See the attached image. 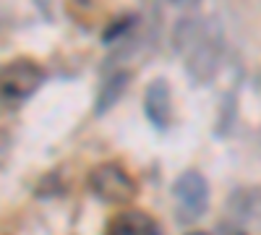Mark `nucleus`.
Instances as JSON below:
<instances>
[{"label": "nucleus", "mask_w": 261, "mask_h": 235, "mask_svg": "<svg viewBox=\"0 0 261 235\" xmlns=\"http://www.w3.org/2000/svg\"><path fill=\"white\" fill-rule=\"evenodd\" d=\"M45 84V71L29 58H13L0 66V108L16 110Z\"/></svg>", "instance_id": "obj_1"}, {"label": "nucleus", "mask_w": 261, "mask_h": 235, "mask_svg": "<svg viewBox=\"0 0 261 235\" xmlns=\"http://www.w3.org/2000/svg\"><path fill=\"white\" fill-rule=\"evenodd\" d=\"M89 191L105 204L128 206L136 199L139 186L134 175L125 173L118 162H102L89 173Z\"/></svg>", "instance_id": "obj_2"}, {"label": "nucleus", "mask_w": 261, "mask_h": 235, "mask_svg": "<svg viewBox=\"0 0 261 235\" xmlns=\"http://www.w3.org/2000/svg\"><path fill=\"white\" fill-rule=\"evenodd\" d=\"M172 196H175V215L183 225H191L209 206V183L199 170H186L172 183Z\"/></svg>", "instance_id": "obj_3"}, {"label": "nucleus", "mask_w": 261, "mask_h": 235, "mask_svg": "<svg viewBox=\"0 0 261 235\" xmlns=\"http://www.w3.org/2000/svg\"><path fill=\"white\" fill-rule=\"evenodd\" d=\"M144 115L157 131H167L172 120V92L165 79H154L144 94Z\"/></svg>", "instance_id": "obj_4"}, {"label": "nucleus", "mask_w": 261, "mask_h": 235, "mask_svg": "<svg viewBox=\"0 0 261 235\" xmlns=\"http://www.w3.org/2000/svg\"><path fill=\"white\" fill-rule=\"evenodd\" d=\"M107 235H162L160 222L141 209H123L110 220Z\"/></svg>", "instance_id": "obj_5"}, {"label": "nucleus", "mask_w": 261, "mask_h": 235, "mask_svg": "<svg viewBox=\"0 0 261 235\" xmlns=\"http://www.w3.org/2000/svg\"><path fill=\"white\" fill-rule=\"evenodd\" d=\"M130 79H134V73H130V71H118V73H113L110 79L102 84L97 105H94V113L97 115H105L107 110L115 108V105L120 102V97L125 94V89L130 87Z\"/></svg>", "instance_id": "obj_6"}, {"label": "nucleus", "mask_w": 261, "mask_h": 235, "mask_svg": "<svg viewBox=\"0 0 261 235\" xmlns=\"http://www.w3.org/2000/svg\"><path fill=\"white\" fill-rule=\"evenodd\" d=\"M134 24H136V16H134V13H128V16H118V18L113 21V24L105 29L102 42H105V45H110V42L120 39L123 34H128L130 29H134Z\"/></svg>", "instance_id": "obj_7"}, {"label": "nucleus", "mask_w": 261, "mask_h": 235, "mask_svg": "<svg viewBox=\"0 0 261 235\" xmlns=\"http://www.w3.org/2000/svg\"><path fill=\"white\" fill-rule=\"evenodd\" d=\"M8 154H11V136L6 131H0V167L6 165Z\"/></svg>", "instance_id": "obj_8"}, {"label": "nucleus", "mask_w": 261, "mask_h": 235, "mask_svg": "<svg viewBox=\"0 0 261 235\" xmlns=\"http://www.w3.org/2000/svg\"><path fill=\"white\" fill-rule=\"evenodd\" d=\"M188 235H206V232H188Z\"/></svg>", "instance_id": "obj_9"}, {"label": "nucleus", "mask_w": 261, "mask_h": 235, "mask_svg": "<svg viewBox=\"0 0 261 235\" xmlns=\"http://www.w3.org/2000/svg\"><path fill=\"white\" fill-rule=\"evenodd\" d=\"M188 3H191V6H196V3H199V0H188Z\"/></svg>", "instance_id": "obj_10"}]
</instances>
